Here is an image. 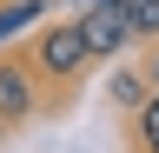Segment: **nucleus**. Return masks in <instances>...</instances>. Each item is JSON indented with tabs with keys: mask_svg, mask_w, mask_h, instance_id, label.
Returning <instances> with one entry per match:
<instances>
[{
	"mask_svg": "<svg viewBox=\"0 0 159 153\" xmlns=\"http://www.w3.org/2000/svg\"><path fill=\"white\" fill-rule=\"evenodd\" d=\"M86 60H93V47H86V33H80V20L40 27V40H33V67L47 73V80H73Z\"/></svg>",
	"mask_w": 159,
	"mask_h": 153,
	"instance_id": "obj_1",
	"label": "nucleus"
},
{
	"mask_svg": "<svg viewBox=\"0 0 159 153\" xmlns=\"http://www.w3.org/2000/svg\"><path fill=\"white\" fill-rule=\"evenodd\" d=\"M139 146H146V153H159V87H152V100L139 107Z\"/></svg>",
	"mask_w": 159,
	"mask_h": 153,
	"instance_id": "obj_7",
	"label": "nucleus"
},
{
	"mask_svg": "<svg viewBox=\"0 0 159 153\" xmlns=\"http://www.w3.org/2000/svg\"><path fill=\"white\" fill-rule=\"evenodd\" d=\"M0 127H7V113H0Z\"/></svg>",
	"mask_w": 159,
	"mask_h": 153,
	"instance_id": "obj_9",
	"label": "nucleus"
},
{
	"mask_svg": "<svg viewBox=\"0 0 159 153\" xmlns=\"http://www.w3.org/2000/svg\"><path fill=\"white\" fill-rule=\"evenodd\" d=\"M146 100H152V80H139V73H113V107H133V113H139Z\"/></svg>",
	"mask_w": 159,
	"mask_h": 153,
	"instance_id": "obj_4",
	"label": "nucleus"
},
{
	"mask_svg": "<svg viewBox=\"0 0 159 153\" xmlns=\"http://www.w3.org/2000/svg\"><path fill=\"white\" fill-rule=\"evenodd\" d=\"M33 13H40V0H13V7H0V40H13Z\"/></svg>",
	"mask_w": 159,
	"mask_h": 153,
	"instance_id": "obj_5",
	"label": "nucleus"
},
{
	"mask_svg": "<svg viewBox=\"0 0 159 153\" xmlns=\"http://www.w3.org/2000/svg\"><path fill=\"white\" fill-rule=\"evenodd\" d=\"M146 80H152V87H159V47H152V67H146Z\"/></svg>",
	"mask_w": 159,
	"mask_h": 153,
	"instance_id": "obj_8",
	"label": "nucleus"
},
{
	"mask_svg": "<svg viewBox=\"0 0 159 153\" xmlns=\"http://www.w3.org/2000/svg\"><path fill=\"white\" fill-rule=\"evenodd\" d=\"M73 20H80V33H86L93 60H113V53L133 40V20H126V7H119V0H93V7L73 13Z\"/></svg>",
	"mask_w": 159,
	"mask_h": 153,
	"instance_id": "obj_2",
	"label": "nucleus"
},
{
	"mask_svg": "<svg viewBox=\"0 0 159 153\" xmlns=\"http://www.w3.org/2000/svg\"><path fill=\"white\" fill-rule=\"evenodd\" d=\"M119 7H126L133 33H159V0H119Z\"/></svg>",
	"mask_w": 159,
	"mask_h": 153,
	"instance_id": "obj_6",
	"label": "nucleus"
},
{
	"mask_svg": "<svg viewBox=\"0 0 159 153\" xmlns=\"http://www.w3.org/2000/svg\"><path fill=\"white\" fill-rule=\"evenodd\" d=\"M0 113L20 127L33 113V80H27V67H13V60H0Z\"/></svg>",
	"mask_w": 159,
	"mask_h": 153,
	"instance_id": "obj_3",
	"label": "nucleus"
}]
</instances>
